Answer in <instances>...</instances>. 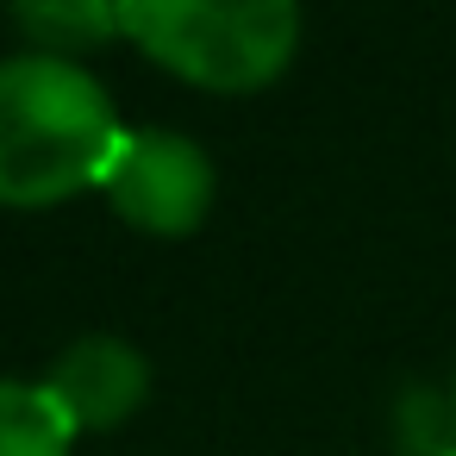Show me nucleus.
Segmentation results:
<instances>
[{"label":"nucleus","mask_w":456,"mask_h":456,"mask_svg":"<svg viewBox=\"0 0 456 456\" xmlns=\"http://www.w3.org/2000/svg\"><path fill=\"white\" fill-rule=\"evenodd\" d=\"M126 126L107 88L63 57H0V207H63L107 182Z\"/></svg>","instance_id":"nucleus-1"},{"label":"nucleus","mask_w":456,"mask_h":456,"mask_svg":"<svg viewBox=\"0 0 456 456\" xmlns=\"http://www.w3.org/2000/svg\"><path fill=\"white\" fill-rule=\"evenodd\" d=\"M101 194L126 225H138L151 238H188V232L207 225L219 175H213V157L194 138L163 132V126H138V132L119 138Z\"/></svg>","instance_id":"nucleus-3"},{"label":"nucleus","mask_w":456,"mask_h":456,"mask_svg":"<svg viewBox=\"0 0 456 456\" xmlns=\"http://www.w3.org/2000/svg\"><path fill=\"white\" fill-rule=\"evenodd\" d=\"M450 456H456V450H450Z\"/></svg>","instance_id":"nucleus-8"},{"label":"nucleus","mask_w":456,"mask_h":456,"mask_svg":"<svg viewBox=\"0 0 456 456\" xmlns=\"http://www.w3.org/2000/svg\"><path fill=\"white\" fill-rule=\"evenodd\" d=\"M0 456H76V425L45 381L0 375Z\"/></svg>","instance_id":"nucleus-6"},{"label":"nucleus","mask_w":456,"mask_h":456,"mask_svg":"<svg viewBox=\"0 0 456 456\" xmlns=\"http://www.w3.org/2000/svg\"><path fill=\"white\" fill-rule=\"evenodd\" d=\"M13 26L38 57L76 63L119 38V0H13Z\"/></svg>","instance_id":"nucleus-5"},{"label":"nucleus","mask_w":456,"mask_h":456,"mask_svg":"<svg viewBox=\"0 0 456 456\" xmlns=\"http://www.w3.org/2000/svg\"><path fill=\"white\" fill-rule=\"evenodd\" d=\"M119 38L207 94H256L300 51V0H119Z\"/></svg>","instance_id":"nucleus-2"},{"label":"nucleus","mask_w":456,"mask_h":456,"mask_svg":"<svg viewBox=\"0 0 456 456\" xmlns=\"http://www.w3.org/2000/svg\"><path fill=\"white\" fill-rule=\"evenodd\" d=\"M45 394L63 406V419L82 431H113L126 425L144 400H151V362L132 338H113V331H88L76 338L51 375H45Z\"/></svg>","instance_id":"nucleus-4"},{"label":"nucleus","mask_w":456,"mask_h":456,"mask_svg":"<svg viewBox=\"0 0 456 456\" xmlns=\"http://www.w3.org/2000/svg\"><path fill=\"white\" fill-rule=\"evenodd\" d=\"M450 419H456V381H450Z\"/></svg>","instance_id":"nucleus-7"}]
</instances>
